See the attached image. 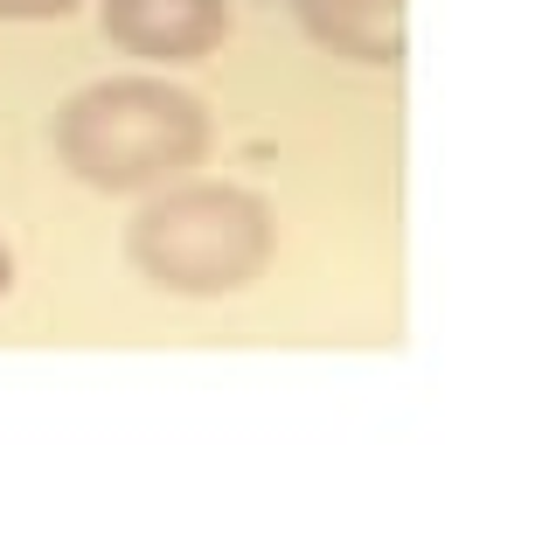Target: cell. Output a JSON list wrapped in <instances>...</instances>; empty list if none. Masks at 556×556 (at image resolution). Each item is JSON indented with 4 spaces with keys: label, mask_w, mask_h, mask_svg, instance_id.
Segmentation results:
<instances>
[{
    "label": "cell",
    "mask_w": 556,
    "mask_h": 556,
    "mask_svg": "<svg viewBox=\"0 0 556 556\" xmlns=\"http://www.w3.org/2000/svg\"><path fill=\"white\" fill-rule=\"evenodd\" d=\"M56 161L98 195H153L208 153V104L167 77H104L56 112Z\"/></svg>",
    "instance_id": "cell-1"
},
{
    "label": "cell",
    "mask_w": 556,
    "mask_h": 556,
    "mask_svg": "<svg viewBox=\"0 0 556 556\" xmlns=\"http://www.w3.org/2000/svg\"><path fill=\"white\" fill-rule=\"evenodd\" d=\"M278 223L251 188L230 181H167L126 223V257L147 286L174 300H223L271 265Z\"/></svg>",
    "instance_id": "cell-2"
},
{
    "label": "cell",
    "mask_w": 556,
    "mask_h": 556,
    "mask_svg": "<svg viewBox=\"0 0 556 556\" xmlns=\"http://www.w3.org/2000/svg\"><path fill=\"white\" fill-rule=\"evenodd\" d=\"M98 28L139 63H202L230 42V0H98Z\"/></svg>",
    "instance_id": "cell-3"
},
{
    "label": "cell",
    "mask_w": 556,
    "mask_h": 556,
    "mask_svg": "<svg viewBox=\"0 0 556 556\" xmlns=\"http://www.w3.org/2000/svg\"><path fill=\"white\" fill-rule=\"evenodd\" d=\"M300 28L348 63L396 70L404 63V0H286Z\"/></svg>",
    "instance_id": "cell-4"
},
{
    "label": "cell",
    "mask_w": 556,
    "mask_h": 556,
    "mask_svg": "<svg viewBox=\"0 0 556 556\" xmlns=\"http://www.w3.org/2000/svg\"><path fill=\"white\" fill-rule=\"evenodd\" d=\"M84 0H0V22H63Z\"/></svg>",
    "instance_id": "cell-5"
},
{
    "label": "cell",
    "mask_w": 556,
    "mask_h": 556,
    "mask_svg": "<svg viewBox=\"0 0 556 556\" xmlns=\"http://www.w3.org/2000/svg\"><path fill=\"white\" fill-rule=\"evenodd\" d=\"M8 286H14V257H8V243H0V300H8Z\"/></svg>",
    "instance_id": "cell-6"
}]
</instances>
